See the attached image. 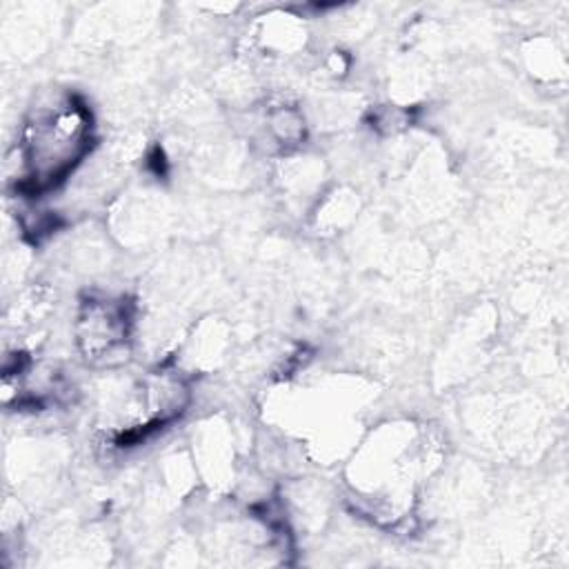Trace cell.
I'll return each instance as SVG.
<instances>
[{
    "label": "cell",
    "mask_w": 569,
    "mask_h": 569,
    "mask_svg": "<svg viewBox=\"0 0 569 569\" xmlns=\"http://www.w3.org/2000/svg\"><path fill=\"white\" fill-rule=\"evenodd\" d=\"M82 345L87 356L98 358L111 353L127 336V316L111 302H91L80 320Z\"/></svg>",
    "instance_id": "obj_2"
},
{
    "label": "cell",
    "mask_w": 569,
    "mask_h": 569,
    "mask_svg": "<svg viewBox=\"0 0 569 569\" xmlns=\"http://www.w3.org/2000/svg\"><path fill=\"white\" fill-rule=\"evenodd\" d=\"M89 140V113L82 104L67 100L49 111H40L27 124L24 158L29 164V184L44 189L62 180Z\"/></svg>",
    "instance_id": "obj_1"
}]
</instances>
